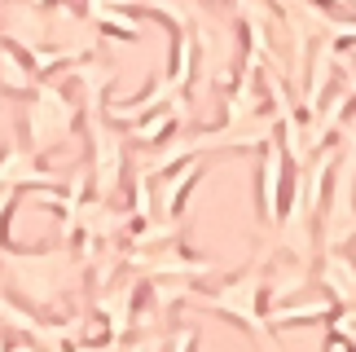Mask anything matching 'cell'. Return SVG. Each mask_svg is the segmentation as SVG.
I'll return each mask as SVG.
<instances>
[{"label": "cell", "instance_id": "3", "mask_svg": "<svg viewBox=\"0 0 356 352\" xmlns=\"http://www.w3.org/2000/svg\"><path fill=\"white\" fill-rule=\"evenodd\" d=\"M282 150L268 141V154H264V168H259V202H264V216L277 221L282 211Z\"/></svg>", "mask_w": 356, "mask_h": 352}, {"label": "cell", "instance_id": "7", "mask_svg": "<svg viewBox=\"0 0 356 352\" xmlns=\"http://www.w3.org/2000/svg\"><path fill=\"white\" fill-rule=\"evenodd\" d=\"M321 313H330V304L317 300V304H295V308H277L273 313V321H295V317H321Z\"/></svg>", "mask_w": 356, "mask_h": 352}, {"label": "cell", "instance_id": "4", "mask_svg": "<svg viewBox=\"0 0 356 352\" xmlns=\"http://www.w3.org/2000/svg\"><path fill=\"white\" fill-rule=\"evenodd\" d=\"M0 185H53V176L40 172L18 145H9L5 159H0Z\"/></svg>", "mask_w": 356, "mask_h": 352}, {"label": "cell", "instance_id": "1", "mask_svg": "<svg viewBox=\"0 0 356 352\" xmlns=\"http://www.w3.org/2000/svg\"><path fill=\"white\" fill-rule=\"evenodd\" d=\"M75 124L71 102L62 97L58 88H40L35 111H26V137H31V150H49L53 141H62Z\"/></svg>", "mask_w": 356, "mask_h": 352}, {"label": "cell", "instance_id": "5", "mask_svg": "<svg viewBox=\"0 0 356 352\" xmlns=\"http://www.w3.org/2000/svg\"><path fill=\"white\" fill-rule=\"evenodd\" d=\"M0 84H5L9 93H31L35 88V66L18 62L13 45H0Z\"/></svg>", "mask_w": 356, "mask_h": 352}, {"label": "cell", "instance_id": "6", "mask_svg": "<svg viewBox=\"0 0 356 352\" xmlns=\"http://www.w3.org/2000/svg\"><path fill=\"white\" fill-rule=\"evenodd\" d=\"M189 176H198V163H185L181 172H172V176H168V185L159 189V211H176L181 194L189 189Z\"/></svg>", "mask_w": 356, "mask_h": 352}, {"label": "cell", "instance_id": "2", "mask_svg": "<svg viewBox=\"0 0 356 352\" xmlns=\"http://www.w3.org/2000/svg\"><path fill=\"white\" fill-rule=\"evenodd\" d=\"M255 300H259V269H251V273H242L238 282H229V287L220 291V295H211V308H220V313H229V317H238L242 326H251V330H264V321H259V308H255Z\"/></svg>", "mask_w": 356, "mask_h": 352}]
</instances>
